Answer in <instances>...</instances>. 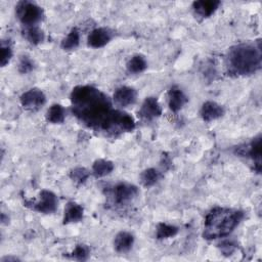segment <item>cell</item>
<instances>
[{"instance_id":"cell-1","label":"cell","mask_w":262,"mask_h":262,"mask_svg":"<svg viewBox=\"0 0 262 262\" xmlns=\"http://www.w3.org/2000/svg\"><path fill=\"white\" fill-rule=\"evenodd\" d=\"M72 114L86 127L117 137L135 129L131 115L115 108L112 99L91 85H78L70 95Z\"/></svg>"},{"instance_id":"cell-2","label":"cell","mask_w":262,"mask_h":262,"mask_svg":"<svg viewBox=\"0 0 262 262\" xmlns=\"http://www.w3.org/2000/svg\"><path fill=\"white\" fill-rule=\"evenodd\" d=\"M261 43L258 39L254 42L236 44L227 52V72L233 76H249L261 68Z\"/></svg>"},{"instance_id":"cell-3","label":"cell","mask_w":262,"mask_h":262,"mask_svg":"<svg viewBox=\"0 0 262 262\" xmlns=\"http://www.w3.org/2000/svg\"><path fill=\"white\" fill-rule=\"evenodd\" d=\"M245 212L238 209L215 207L205 217L203 237L206 239H217L226 237L242 222Z\"/></svg>"},{"instance_id":"cell-4","label":"cell","mask_w":262,"mask_h":262,"mask_svg":"<svg viewBox=\"0 0 262 262\" xmlns=\"http://www.w3.org/2000/svg\"><path fill=\"white\" fill-rule=\"evenodd\" d=\"M15 14L23 27L38 26L44 18V10L32 1H19L15 6Z\"/></svg>"},{"instance_id":"cell-5","label":"cell","mask_w":262,"mask_h":262,"mask_svg":"<svg viewBox=\"0 0 262 262\" xmlns=\"http://www.w3.org/2000/svg\"><path fill=\"white\" fill-rule=\"evenodd\" d=\"M25 205L36 212L42 214H52L57 210L58 198L53 191L42 189L39 193L38 200L26 201Z\"/></svg>"},{"instance_id":"cell-6","label":"cell","mask_w":262,"mask_h":262,"mask_svg":"<svg viewBox=\"0 0 262 262\" xmlns=\"http://www.w3.org/2000/svg\"><path fill=\"white\" fill-rule=\"evenodd\" d=\"M112 198L117 205H126L136 199L139 194V188L129 182H119L112 189Z\"/></svg>"},{"instance_id":"cell-7","label":"cell","mask_w":262,"mask_h":262,"mask_svg":"<svg viewBox=\"0 0 262 262\" xmlns=\"http://www.w3.org/2000/svg\"><path fill=\"white\" fill-rule=\"evenodd\" d=\"M21 106L30 112H37L46 103V95L39 88H31L19 97Z\"/></svg>"},{"instance_id":"cell-8","label":"cell","mask_w":262,"mask_h":262,"mask_svg":"<svg viewBox=\"0 0 262 262\" xmlns=\"http://www.w3.org/2000/svg\"><path fill=\"white\" fill-rule=\"evenodd\" d=\"M162 115V106L157 99V97L154 96H148L146 97L139 111H138V117L145 121V122H150L154 121L155 119H158Z\"/></svg>"},{"instance_id":"cell-9","label":"cell","mask_w":262,"mask_h":262,"mask_svg":"<svg viewBox=\"0 0 262 262\" xmlns=\"http://www.w3.org/2000/svg\"><path fill=\"white\" fill-rule=\"evenodd\" d=\"M114 38V32L106 27H98L93 29L88 37L87 44L92 48H101L108 44Z\"/></svg>"},{"instance_id":"cell-10","label":"cell","mask_w":262,"mask_h":262,"mask_svg":"<svg viewBox=\"0 0 262 262\" xmlns=\"http://www.w3.org/2000/svg\"><path fill=\"white\" fill-rule=\"evenodd\" d=\"M113 100L120 108L133 105L137 100V91L130 86L118 87L113 95Z\"/></svg>"},{"instance_id":"cell-11","label":"cell","mask_w":262,"mask_h":262,"mask_svg":"<svg viewBox=\"0 0 262 262\" xmlns=\"http://www.w3.org/2000/svg\"><path fill=\"white\" fill-rule=\"evenodd\" d=\"M242 155L249 157L254 162V169L257 173H260L261 171V135L259 134L255 138L252 139V141L245 147L242 148L241 151Z\"/></svg>"},{"instance_id":"cell-12","label":"cell","mask_w":262,"mask_h":262,"mask_svg":"<svg viewBox=\"0 0 262 262\" xmlns=\"http://www.w3.org/2000/svg\"><path fill=\"white\" fill-rule=\"evenodd\" d=\"M167 97H168V106L173 113L179 112L188 101L186 94L177 85H173L170 87V89L168 90Z\"/></svg>"},{"instance_id":"cell-13","label":"cell","mask_w":262,"mask_h":262,"mask_svg":"<svg viewBox=\"0 0 262 262\" xmlns=\"http://www.w3.org/2000/svg\"><path fill=\"white\" fill-rule=\"evenodd\" d=\"M225 113L224 107L212 100L205 101L200 110V116L205 122H212L221 118Z\"/></svg>"},{"instance_id":"cell-14","label":"cell","mask_w":262,"mask_h":262,"mask_svg":"<svg viewBox=\"0 0 262 262\" xmlns=\"http://www.w3.org/2000/svg\"><path fill=\"white\" fill-rule=\"evenodd\" d=\"M221 2L218 0H201L192 2V10L195 15L202 18H208L216 12Z\"/></svg>"},{"instance_id":"cell-15","label":"cell","mask_w":262,"mask_h":262,"mask_svg":"<svg viewBox=\"0 0 262 262\" xmlns=\"http://www.w3.org/2000/svg\"><path fill=\"white\" fill-rule=\"evenodd\" d=\"M84 217V209L76 202H68L63 212V224L80 222Z\"/></svg>"},{"instance_id":"cell-16","label":"cell","mask_w":262,"mask_h":262,"mask_svg":"<svg viewBox=\"0 0 262 262\" xmlns=\"http://www.w3.org/2000/svg\"><path fill=\"white\" fill-rule=\"evenodd\" d=\"M134 235L129 232L122 230L118 232L114 238V248L118 253H128L134 245Z\"/></svg>"},{"instance_id":"cell-17","label":"cell","mask_w":262,"mask_h":262,"mask_svg":"<svg viewBox=\"0 0 262 262\" xmlns=\"http://www.w3.org/2000/svg\"><path fill=\"white\" fill-rule=\"evenodd\" d=\"M21 34L23 37L32 45H39L45 39V34L43 30L38 26L23 27Z\"/></svg>"},{"instance_id":"cell-18","label":"cell","mask_w":262,"mask_h":262,"mask_svg":"<svg viewBox=\"0 0 262 262\" xmlns=\"http://www.w3.org/2000/svg\"><path fill=\"white\" fill-rule=\"evenodd\" d=\"M115 165L112 161L105 159H97L92 164L91 173L95 178L104 177L113 172Z\"/></svg>"},{"instance_id":"cell-19","label":"cell","mask_w":262,"mask_h":262,"mask_svg":"<svg viewBox=\"0 0 262 262\" xmlns=\"http://www.w3.org/2000/svg\"><path fill=\"white\" fill-rule=\"evenodd\" d=\"M126 69L128 73L133 75H137L144 72L147 69V61L145 56L139 53L132 55L126 63Z\"/></svg>"},{"instance_id":"cell-20","label":"cell","mask_w":262,"mask_h":262,"mask_svg":"<svg viewBox=\"0 0 262 262\" xmlns=\"http://www.w3.org/2000/svg\"><path fill=\"white\" fill-rule=\"evenodd\" d=\"M46 121L51 124H61L66 119V110L59 103H53L46 112Z\"/></svg>"},{"instance_id":"cell-21","label":"cell","mask_w":262,"mask_h":262,"mask_svg":"<svg viewBox=\"0 0 262 262\" xmlns=\"http://www.w3.org/2000/svg\"><path fill=\"white\" fill-rule=\"evenodd\" d=\"M162 177V173L157 170L156 168H147L145 170H143L140 173V182L144 187H151L154 186L156 183L159 182V180Z\"/></svg>"},{"instance_id":"cell-22","label":"cell","mask_w":262,"mask_h":262,"mask_svg":"<svg viewBox=\"0 0 262 262\" xmlns=\"http://www.w3.org/2000/svg\"><path fill=\"white\" fill-rule=\"evenodd\" d=\"M179 231V228L173 224H169L166 222H160L156 227V237L158 239H166L170 237H174Z\"/></svg>"},{"instance_id":"cell-23","label":"cell","mask_w":262,"mask_h":262,"mask_svg":"<svg viewBox=\"0 0 262 262\" xmlns=\"http://www.w3.org/2000/svg\"><path fill=\"white\" fill-rule=\"evenodd\" d=\"M80 44V31L77 28H73L67 37H64L60 43V47L63 50L70 51L76 49Z\"/></svg>"},{"instance_id":"cell-24","label":"cell","mask_w":262,"mask_h":262,"mask_svg":"<svg viewBox=\"0 0 262 262\" xmlns=\"http://www.w3.org/2000/svg\"><path fill=\"white\" fill-rule=\"evenodd\" d=\"M90 176V171L85 167H75L70 172V178L78 185H81L87 181Z\"/></svg>"},{"instance_id":"cell-25","label":"cell","mask_w":262,"mask_h":262,"mask_svg":"<svg viewBox=\"0 0 262 262\" xmlns=\"http://www.w3.org/2000/svg\"><path fill=\"white\" fill-rule=\"evenodd\" d=\"M89 255H90L89 248L84 244H79L75 247L72 253L68 254V258L72 260H77V261H86L89 258Z\"/></svg>"},{"instance_id":"cell-26","label":"cell","mask_w":262,"mask_h":262,"mask_svg":"<svg viewBox=\"0 0 262 262\" xmlns=\"http://www.w3.org/2000/svg\"><path fill=\"white\" fill-rule=\"evenodd\" d=\"M13 55V49L11 45V41L9 39H2L1 40V67H5Z\"/></svg>"},{"instance_id":"cell-27","label":"cell","mask_w":262,"mask_h":262,"mask_svg":"<svg viewBox=\"0 0 262 262\" xmlns=\"http://www.w3.org/2000/svg\"><path fill=\"white\" fill-rule=\"evenodd\" d=\"M34 69H35V62L31 58V56H29L27 54L21 55L19 58V61H18V66H17L18 72L20 74H29Z\"/></svg>"},{"instance_id":"cell-28","label":"cell","mask_w":262,"mask_h":262,"mask_svg":"<svg viewBox=\"0 0 262 262\" xmlns=\"http://www.w3.org/2000/svg\"><path fill=\"white\" fill-rule=\"evenodd\" d=\"M218 247L224 256H229L234 253L237 248V244L233 239H224L218 245Z\"/></svg>"},{"instance_id":"cell-29","label":"cell","mask_w":262,"mask_h":262,"mask_svg":"<svg viewBox=\"0 0 262 262\" xmlns=\"http://www.w3.org/2000/svg\"><path fill=\"white\" fill-rule=\"evenodd\" d=\"M20 259L17 258L16 256H4L1 258V262H14V261H19Z\"/></svg>"},{"instance_id":"cell-30","label":"cell","mask_w":262,"mask_h":262,"mask_svg":"<svg viewBox=\"0 0 262 262\" xmlns=\"http://www.w3.org/2000/svg\"><path fill=\"white\" fill-rule=\"evenodd\" d=\"M8 221H9L8 215H6L5 213H1V223L2 224H7Z\"/></svg>"}]
</instances>
